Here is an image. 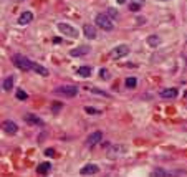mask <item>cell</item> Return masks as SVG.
Returning a JSON list of instances; mask_svg holds the SVG:
<instances>
[{"mask_svg":"<svg viewBox=\"0 0 187 177\" xmlns=\"http://www.w3.org/2000/svg\"><path fill=\"white\" fill-rule=\"evenodd\" d=\"M12 63L17 66V68H20L22 71H30L32 70V61L27 58V56L20 55V53H15V55L12 56Z\"/></svg>","mask_w":187,"mask_h":177,"instance_id":"cell-1","label":"cell"},{"mask_svg":"<svg viewBox=\"0 0 187 177\" xmlns=\"http://www.w3.org/2000/svg\"><path fill=\"white\" fill-rule=\"evenodd\" d=\"M56 30L60 31L61 35L70 36V38H78V35H80V31L76 30L75 27L70 25V23H65V22H60V23H56Z\"/></svg>","mask_w":187,"mask_h":177,"instance_id":"cell-2","label":"cell"},{"mask_svg":"<svg viewBox=\"0 0 187 177\" xmlns=\"http://www.w3.org/2000/svg\"><path fill=\"white\" fill-rule=\"evenodd\" d=\"M95 23H96L99 28H103V30H106V31L113 30V20L108 13H98V15L95 17Z\"/></svg>","mask_w":187,"mask_h":177,"instance_id":"cell-3","label":"cell"},{"mask_svg":"<svg viewBox=\"0 0 187 177\" xmlns=\"http://www.w3.org/2000/svg\"><path fill=\"white\" fill-rule=\"evenodd\" d=\"M56 94H63V96H68V98H73L78 94V88L75 85H63V86H58L56 90H53Z\"/></svg>","mask_w":187,"mask_h":177,"instance_id":"cell-4","label":"cell"},{"mask_svg":"<svg viewBox=\"0 0 187 177\" xmlns=\"http://www.w3.org/2000/svg\"><path fill=\"white\" fill-rule=\"evenodd\" d=\"M127 152V147L124 144H113V146L108 147V156L109 157H119L123 154Z\"/></svg>","mask_w":187,"mask_h":177,"instance_id":"cell-5","label":"cell"},{"mask_svg":"<svg viewBox=\"0 0 187 177\" xmlns=\"http://www.w3.org/2000/svg\"><path fill=\"white\" fill-rule=\"evenodd\" d=\"M127 53H129V46L127 45H118V46L113 48L111 58L113 60H119V58H123V56H126Z\"/></svg>","mask_w":187,"mask_h":177,"instance_id":"cell-6","label":"cell"},{"mask_svg":"<svg viewBox=\"0 0 187 177\" xmlns=\"http://www.w3.org/2000/svg\"><path fill=\"white\" fill-rule=\"evenodd\" d=\"M98 172H99V167H98L96 164H86V166H83L80 169L81 176H95Z\"/></svg>","mask_w":187,"mask_h":177,"instance_id":"cell-7","label":"cell"},{"mask_svg":"<svg viewBox=\"0 0 187 177\" xmlns=\"http://www.w3.org/2000/svg\"><path fill=\"white\" fill-rule=\"evenodd\" d=\"M23 119H25L28 124H33V126H40V127L45 126V121H43L41 118H38L36 114H25V116H23Z\"/></svg>","mask_w":187,"mask_h":177,"instance_id":"cell-8","label":"cell"},{"mask_svg":"<svg viewBox=\"0 0 187 177\" xmlns=\"http://www.w3.org/2000/svg\"><path fill=\"white\" fill-rule=\"evenodd\" d=\"M103 139V132L101 131H95V132H91L90 136L86 137V144L88 146H95V144H98V142H101Z\"/></svg>","mask_w":187,"mask_h":177,"instance_id":"cell-9","label":"cell"},{"mask_svg":"<svg viewBox=\"0 0 187 177\" xmlns=\"http://www.w3.org/2000/svg\"><path fill=\"white\" fill-rule=\"evenodd\" d=\"M90 46L88 45H81L78 46V48H73V50L70 51V56H73V58H76V56H83V55H88L90 53Z\"/></svg>","mask_w":187,"mask_h":177,"instance_id":"cell-10","label":"cell"},{"mask_svg":"<svg viewBox=\"0 0 187 177\" xmlns=\"http://www.w3.org/2000/svg\"><path fill=\"white\" fill-rule=\"evenodd\" d=\"M2 127H4V131H5L7 134H10V136L17 134V131H18V126H17V124H15L13 121H10V119L4 122V126H2Z\"/></svg>","mask_w":187,"mask_h":177,"instance_id":"cell-11","label":"cell"},{"mask_svg":"<svg viewBox=\"0 0 187 177\" xmlns=\"http://www.w3.org/2000/svg\"><path fill=\"white\" fill-rule=\"evenodd\" d=\"M32 20H33V13L28 12V10H25L23 13H20V17H18V23H20V25H28Z\"/></svg>","mask_w":187,"mask_h":177,"instance_id":"cell-12","label":"cell"},{"mask_svg":"<svg viewBox=\"0 0 187 177\" xmlns=\"http://www.w3.org/2000/svg\"><path fill=\"white\" fill-rule=\"evenodd\" d=\"M83 33H85V36L90 38V40H95V38H96V28L93 25H85L83 27Z\"/></svg>","mask_w":187,"mask_h":177,"instance_id":"cell-13","label":"cell"},{"mask_svg":"<svg viewBox=\"0 0 187 177\" xmlns=\"http://www.w3.org/2000/svg\"><path fill=\"white\" fill-rule=\"evenodd\" d=\"M161 98H166V99H172V98L177 96V90L174 88H166V90H161Z\"/></svg>","mask_w":187,"mask_h":177,"instance_id":"cell-14","label":"cell"},{"mask_svg":"<svg viewBox=\"0 0 187 177\" xmlns=\"http://www.w3.org/2000/svg\"><path fill=\"white\" fill-rule=\"evenodd\" d=\"M32 70L35 71V73H38L40 76H48V75H50V73H48V70H46L45 66L38 65V63H33V61H32Z\"/></svg>","mask_w":187,"mask_h":177,"instance_id":"cell-15","label":"cell"},{"mask_svg":"<svg viewBox=\"0 0 187 177\" xmlns=\"http://www.w3.org/2000/svg\"><path fill=\"white\" fill-rule=\"evenodd\" d=\"M13 88V76H7L5 80L2 81V90L4 91H10Z\"/></svg>","mask_w":187,"mask_h":177,"instance_id":"cell-16","label":"cell"},{"mask_svg":"<svg viewBox=\"0 0 187 177\" xmlns=\"http://www.w3.org/2000/svg\"><path fill=\"white\" fill-rule=\"evenodd\" d=\"M50 169H51L50 162H41V164H38V167H36V172H38V174H48Z\"/></svg>","mask_w":187,"mask_h":177,"instance_id":"cell-17","label":"cell"},{"mask_svg":"<svg viewBox=\"0 0 187 177\" xmlns=\"http://www.w3.org/2000/svg\"><path fill=\"white\" fill-rule=\"evenodd\" d=\"M78 75L83 76V78H88V76H91V68L90 66H80L78 68Z\"/></svg>","mask_w":187,"mask_h":177,"instance_id":"cell-18","label":"cell"},{"mask_svg":"<svg viewBox=\"0 0 187 177\" xmlns=\"http://www.w3.org/2000/svg\"><path fill=\"white\" fill-rule=\"evenodd\" d=\"M159 43H161V38L156 35H149L147 36V45H151V46H159Z\"/></svg>","mask_w":187,"mask_h":177,"instance_id":"cell-19","label":"cell"},{"mask_svg":"<svg viewBox=\"0 0 187 177\" xmlns=\"http://www.w3.org/2000/svg\"><path fill=\"white\" fill-rule=\"evenodd\" d=\"M124 85H126V88H136V85H137V80L134 78V76H129V78H126V81H124Z\"/></svg>","mask_w":187,"mask_h":177,"instance_id":"cell-20","label":"cell"},{"mask_svg":"<svg viewBox=\"0 0 187 177\" xmlns=\"http://www.w3.org/2000/svg\"><path fill=\"white\" fill-rule=\"evenodd\" d=\"M127 7H129V10L131 12H139L141 10V7H142V3H139V2H129Z\"/></svg>","mask_w":187,"mask_h":177,"instance_id":"cell-21","label":"cell"},{"mask_svg":"<svg viewBox=\"0 0 187 177\" xmlns=\"http://www.w3.org/2000/svg\"><path fill=\"white\" fill-rule=\"evenodd\" d=\"M152 176L154 177H166V176H171L167 171H164V169H156V171H152Z\"/></svg>","mask_w":187,"mask_h":177,"instance_id":"cell-22","label":"cell"},{"mask_svg":"<svg viewBox=\"0 0 187 177\" xmlns=\"http://www.w3.org/2000/svg\"><path fill=\"white\" fill-rule=\"evenodd\" d=\"M15 96H17V99H27V98H28V94H27L23 90H18V91L15 93Z\"/></svg>","mask_w":187,"mask_h":177,"instance_id":"cell-23","label":"cell"},{"mask_svg":"<svg viewBox=\"0 0 187 177\" xmlns=\"http://www.w3.org/2000/svg\"><path fill=\"white\" fill-rule=\"evenodd\" d=\"M99 76H101V80H108V78H109V71H108L106 68H101V70H99Z\"/></svg>","mask_w":187,"mask_h":177,"instance_id":"cell-24","label":"cell"},{"mask_svg":"<svg viewBox=\"0 0 187 177\" xmlns=\"http://www.w3.org/2000/svg\"><path fill=\"white\" fill-rule=\"evenodd\" d=\"M85 111L88 113V114H101V111H99V109H95V108H85Z\"/></svg>","mask_w":187,"mask_h":177,"instance_id":"cell-25","label":"cell"},{"mask_svg":"<svg viewBox=\"0 0 187 177\" xmlns=\"http://www.w3.org/2000/svg\"><path fill=\"white\" fill-rule=\"evenodd\" d=\"M109 17H113V18H118V12L114 10V8H108V12H106Z\"/></svg>","mask_w":187,"mask_h":177,"instance_id":"cell-26","label":"cell"},{"mask_svg":"<svg viewBox=\"0 0 187 177\" xmlns=\"http://www.w3.org/2000/svg\"><path fill=\"white\" fill-rule=\"evenodd\" d=\"M61 108H63V104H61V103H55L51 109H53V113H58V111H60V109H61Z\"/></svg>","mask_w":187,"mask_h":177,"instance_id":"cell-27","label":"cell"},{"mask_svg":"<svg viewBox=\"0 0 187 177\" xmlns=\"http://www.w3.org/2000/svg\"><path fill=\"white\" fill-rule=\"evenodd\" d=\"M91 91L95 93V94H101V96H109V94H108V93H103V91H99V90H96V88H91Z\"/></svg>","mask_w":187,"mask_h":177,"instance_id":"cell-28","label":"cell"},{"mask_svg":"<svg viewBox=\"0 0 187 177\" xmlns=\"http://www.w3.org/2000/svg\"><path fill=\"white\" fill-rule=\"evenodd\" d=\"M53 154H55V151H53V149H45V156L53 157Z\"/></svg>","mask_w":187,"mask_h":177,"instance_id":"cell-29","label":"cell"},{"mask_svg":"<svg viewBox=\"0 0 187 177\" xmlns=\"http://www.w3.org/2000/svg\"><path fill=\"white\" fill-rule=\"evenodd\" d=\"M116 2L119 3V5H124V3H129L131 0H116Z\"/></svg>","mask_w":187,"mask_h":177,"instance_id":"cell-30","label":"cell"},{"mask_svg":"<svg viewBox=\"0 0 187 177\" xmlns=\"http://www.w3.org/2000/svg\"><path fill=\"white\" fill-rule=\"evenodd\" d=\"M134 2H139V3H144V0H134Z\"/></svg>","mask_w":187,"mask_h":177,"instance_id":"cell-31","label":"cell"},{"mask_svg":"<svg viewBox=\"0 0 187 177\" xmlns=\"http://www.w3.org/2000/svg\"><path fill=\"white\" fill-rule=\"evenodd\" d=\"M157 2H167V0H157Z\"/></svg>","mask_w":187,"mask_h":177,"instance_id":"cell-32","label":"cell"},{"mask_svg":"<svg viewBox=\"0 0 187 177\" xmlns=\"http://www.w3.org/2000/svg\"><path fill=\"white\" fill-rule=\"evenodd\" d=\"M17 2H23V0H17Z\"/></svg>","mask_w":187,"mask_h":177,"instance_id":"cell-33","label":"cell"}]
</instances>
